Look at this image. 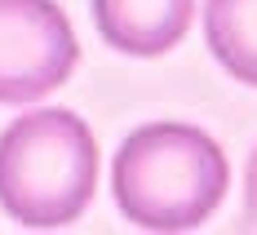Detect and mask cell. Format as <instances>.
I'll use <instances>...</instances> for the list:
<instances>
[{"instance_id": "cell-1", "label": "cell", "mask_w": 257, "mask_h": 235, "mask_svg": "<svg viewBox=\"0 0 257 235\" xmlns=\"http://www.w3.org/2000/svg\"><path fill=\"white\" fill-rule=\"evenodd\" d=\"M231 164L195 125H142L124 138L111 164L115 204L142 231H195L222 204Z\"/></svg>"}, {"instance_id": "cell-2", "label": "cell", "mask_w": 257, "mask_h": 235, "mask_svg": "<svg viewBox=\"0 0 257 235\" xmlns=\"http://www.w3.org/2000/svg\"><path fill=\"white\" fill-rule=\"evenodd\" d=\"M98 142L76 111H27L0 133V204L31 231H53L89 209Z\"/></svg>"}, {"instance_id": "cell-3", "label": "cell", "mask_w": 257, "mask_h": 235, "mask_svg": "<svg viewBox=\"0 0 257 235\" xmlns=\"http://www.w3.org/2000/svg\"><path fill=\"white\" fill-rule=\"evenodd\" d=\"M80 62L76 31L53 0H0V102L23 106L67 84Z\"/></svg>"}, {"instance_id": "cell-4", "label": "cell", "mask_w": 257, "mask_h": 235, "mask_svg": "<svg viewBox=\"0 0 257 235\" xmlns=\"http://www.w3.org/2000/svg\"><path fill=\"white\" fill-rule=\"evenodd\" d=\"M195 18V0H93L102 40L133 58L169 53Z\"/></svg>"}, {"instance_id": "cell-5", "label": "cell", "mask_w": 257, "mask_h": 235, "mask_svg": "<svg viewBox=\"0 0 257 235\" xmlns=\"http://www.w3.org/2000/svg\"><path fill=\"white\" fill-rule=\"evenodd\" d=\"M204 40L235 80L257 89V0H208Z\"/></svg>"}, {"instance_id": "cell-6", "label": "cell", "mask_w": 257, "mask_h": 235, "mask_svg": "<svg viewBox=\"0 0 257 235\" xmlns=\"http://www.w3.org/2000/svg\"><path fill=\"white\" fill-rule=\"evenodd\" d=\"M244 231H257V147L248 156V169H244Z\"/></svg>"}]
</instances>
